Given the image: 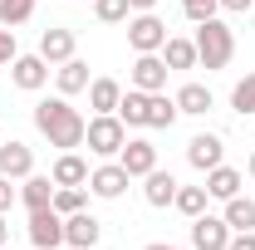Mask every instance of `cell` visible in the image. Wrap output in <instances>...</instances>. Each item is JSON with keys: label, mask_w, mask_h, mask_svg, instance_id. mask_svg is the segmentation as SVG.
<instances>
[{"label": "cell", "mask_w": 255, "mask_h": 250, "mask_svg": "<svg viewBox=\"0 0 255 250\" xmlns=\"http://www.w3.org/2000/svg\"><path fill=\"white\" fill-rule=\"evenodd\" d=\"M34 127L49 137V147H59V152H74V147H84V113L79 108H69V98H39L34 103Z\"/></svg>", "instance_id": "1"}, {"label": "cell", "mask_w": 255, "mask_h": 250, "mask_svg": "<svg viewBox=\"0 0 255 250\" xmlns=\"http://www.w3.org/2000/svg\"><path fill=\"white\" fill-rule=\"evenodd\" d=\"M191 44H196V64H201V69H226V64L236 59V34H231V25L216 20V15L196 25V39H191Z\"/></svg>", "instance_id": "2"}, {"label": "cell", "mask_w": 255, "mask_h": 250, "mask_svg": "<svg viewBox=\"0 0 255 250\" xmlns=\"http://www.w3.org/2000/svg\"><path fill=\"white\" fill-rule=\"evenodd\" d=\"M84 142H89V152L94 157H118L128 142V123L118 113H94L89 127H84Z\"/></svg>", "instance_id": "3"}, {"label": "cell", "mask_w": 255, "mask_h": 250, "mask_svg": "<svg viewBox=\"0 0 255 250\" xmlns=\"http://www.w3.org/2000/svg\"><path fill=\"white\" fill-rule=\"evenodd\" d=\"M128 44H132V54H162V44H167V25L157 20V10H137V15H128Z\"/></svg>", "instance_id": "4"}, {"label": "cell", "mask_w": 255, "mask_h": 250, "mask_svg": "<svg viewBox=\"0 0 255 250\" xmlns=\"http://www.w3.org/2000/svg\"><path fill=\"white\" fill-rule=\"evenodd\" d=\"M30 241H34V250H54V246H64V216L54 211V206L30 211Z\"/></svg>", "instance_id": "5"}, {"label": "cell", "mask_w": 255, "mask_h": 250, "mask_svg": "<svg viewBox=\"0 0 255 250\" xmlns=\"http://www.w3.org/2000/svg\"><path fill=\"white\" fill-rule=\"evenodd\" d=\"M128 182H132V177L123 172V162H103V167L89 172V191L103 196V201H118V196L128 191Z\"/></svg>", "instance_id": "6"}, {"label": "cell", "mask_w": 255, "mask_h": 250, "mask_svg": "<svg viewBox=\"0 0 255 250\" xmlns=\"http://www.w3.org/2000/svg\"><path fill=\"white\" fill-rule=\"evenodd\" d=\"M226 241H231V226H226V216H201L191 221V250H226Z\"/></svg>", "instance_id": "7"}, {"label": "cell", "mask_w": 255, "mask_h": 250, "mask_svg": "<svg viewBox=\"0 0 255 250\" xmlns=\"http://www.w3.org/2000/svg\"><path fill=\"white\" fill-rule=\"evenodd\" d=\"M10 79H15V89H25V94L44 89V84H49V64H44V54H15Z\"/></svg>", "instance_id": "8"}, {"label": "cell", "mask_w": 255, "mask_h": 250, "mask_svg": "<svg viewBox=\"0 0 255 250\" xmlns=\"http://www.w3.org/2000/svg\"><path fill=\"white\" fill-rule=\"evenodd\" d=\"M167 64H162V54H137L132 59V89H142V94H162L167 89Z\"/></svg>", "instance_id": "9"}, {"label": "cell", "mask_w": 255, "mask_h": 250, "mask_svg": "<svg viewBox=\"0 0 255 250\" xmlns=\"http://www.w3.org/2000/svg\"><path fill=\"white\" fill-rule=\"evenodd\" d=\"M187 162L196 167V172H211V167L226 162V142L216 137V132H196V137L187 142Z\"/></svg>", "instance_id": "10"}, {"label": "cell", "mask_w": 255, "mask_h": 250, "mask_svg": "<svg viewBox=\"0 0 255 250\" xmlns=\"http://www.w3.org/2000/svg\"><path fill=\"white\" fill-rule=\"evenodd\" d=\"M30 172H34V152L20 142V137L0 142V177H10V182H25Z\"/></svg>", "instance_id": "11"}, {"label": "cell", "mask_w": 255, "mask_h": 250, "mask_svg": "<svg viewBox=\"0 0 255 250\" xmlns=\"http://www.w3.org/2000/svg\"><path fill=\"white\" fill-rule=\"evenodd\" d=\"M118 162H123V172H128V177H147V172L157 167V147H152L147 137H128V142H123V152H118Z\"/></svg>", "instance_id": "12"}, {"label": "cell", "mask_w": 255, "mask_h": 250, "mask_svg": "<svg viewBox=\"0 0 255 250\" xmlns=\"http://www.w3.org/2000/svg\"><path fill=\"white\" fill-rule=\"evenodd\" d=\"M98 236H103V226H98L89 211H74V216H64V246L89 250V246H98Z\"/></svg>", "instance_id": "13"}, {"label": "cell", "mask_w": 255, "mask_h": 250, "mask_svg": "<svg viewBox=\"0 0 255 250\" xmlns=\"http://www.w3.org/2000/svg\"><path fill=\"white\" fill-rule=\"evenodd\" d=\"M39 54H44V64H64V59H74V30H69V25L44 30V34H39Z\"/></svg>", "instance_id": "14"}, {"label": "cell", "mask_w": 255, "mask_h": 250, "mask_svg": "<svg viewBox=\"0 0 255 250\" xmlns=\"http://www.w3.org/2000/svg\"><path fill=\"white\" fill-rule=\"evenodd\" d=\"M49 177H54V187H89V162L79 152H59Z\"/></svg>", "instance_id": "15"}, {"label": "cell", "mask_w": 255, "mask_h": 250, "mask_svg": "<svg viewBox=\"0 0 255 250\" xmlns=\"http://www.w3.org/2000/svg\"><path fill=\"white\" fill-rule=\"evenodd\" d=\"M142 196H147V206H172V201H177V177L162 172V167H152V172L142 177Z\"/></svg>", "instance_id": "16"}, {"label": "cell", "mask_w": 255, "mask_h": 250, "mask_svg": "<svg viewBox=\"0 0 255 250\" xmlns=\"http://www.w3.org/2000/svg\"><path fill=\"white\" fill-rule=\"evenodd\" d=\"M54 84H59V94L64 98H74V94H84L94 79H89V64L84 59H64L59 69H54Z\"/></svg>", "instance_id": "17"}, {"label": "cell", "mask_w": 255, "mask_h": 250, "mask_svg": "<svg viewBox=\"0 0 255 250\" xmlns=\"http://www.w3.org/2000/svg\"><path fill=\"white\" fill-rule=\"evenodd\" d=\"M241 182H246V177H241V172H236V167H211V172H206V196H216V201H231V196H241Z\"/></svg>", "instance_id": "18"}, {"label": "cell", "mask_w": 255, "mask_h": 250, "mask_svg": "<svg viewBox=\"0 0 255 250\" xmlns=\"http://www.w3.org/2000/svg\"><path fill=\"white\" fill-rule=\"evenodd\" d=\"M118 98H123V84L118 79H94L89 84V108L94 113H118Z\"/></svg>", "instance_id": "19"}, {"label": "cell", "mask_w": 255, "mask_h": 250, "mask_svg": "<svg viewBox=\"0 0 255 250\" xmlns=\"http://www.w3.org/2000/svg\"><path fill=\"white\" fill-rule=\"evenodd\" d=\"M162 64H167V69H196V44L182 39V34H167V44H162Z\"/></svg>", "instance_id": "20"}, {"label": "cell", "mask_w": 255, "mask_h": 250, "mask_svg": "<svg viewBox=\"0 0 255 250\" xmlns=\"http://www.w3.org/2000/svg\"><path fill=\"white\" fill-rule=\"evenodd\" d=\"M20 201L30 206V211H39V206H54V177H25V187H20Z\"/></svg>", "instance_id": "21"}, {"label": "cell", "mask_w": 255, "mask_h": 250, "mask_svg": "<svg viewBox=\"0 0 255 250\" xmlns=\"http://www.w3.org/2000/svg\"><path fill=\"white\" fill-rule=\"evenodd\" d=\"M206 108H211V89H206V84H182V89H177V113L201 118Z\"/></svg>", "instance_id": "22"}, {"label": "cell", "mask_w": 255, "mask_h": 250, "mask_svg": "<svg viewBox=\"0 0 255 250\" xmlns=\"http://www.w3.org/2000/svg\"><path fill=\"white\" fill-rule=\"evenodd\" d=\"M118 118H123L128 127H147V94H142V89H128V94L118 98Z\"/></svg>", "instance_id": "23"}, {"label": "cell", "mask_w": 255, "mask_h": 250, "mask_svg": "<svg viewBox=\"0 0 255 250\" xmlns=\"http://www.w3.org/2000/svg\"><path fill=\"white\" fill-rule=\"evenodd\" d=\"M182 118L177 113V98H167V89L162 94H147V127H172Z\"/></svg>", "instance_id": "24"}, {"label": "cell", "mask_w": 255, "mask_h": 250, "mask_svg": "<svg viewBox=\"0 0 255 250\" xmlns=\"http://www.w3.org/2000/svg\"><path fill=\"white\" fill-rule=\"evenodd\" d=\"M226 226L231 231H255V201L251 196H231L226 201Z\"/></svg>", "instance_id": "25"}, {"label": "cell", "mask_w": 255, "mask_h": 250, "mask_svg": "<svg viewBox=\"0 0 255 250\" xmlns=\"http://www.w3.org/2000/svg\"><path fill=\"white\" fill-rule=\"evenodd\" d=\"M206 201H211V196H206V187H177V201H172V206H177L187 221H196L201 211H206Z\"/></svg>", "instance_id": "26"}, {"label": "cell", "mask_w": 255, "mask_h": 250, "mask_svg": "<svg viewBox=\"0 0 255 250\" xmlns=\"http://www.w3.org/2000/svg\"><path fill=\"white\" fill-rule=\"evenodd\" d=\"M30 15H34V0H0V25H5V30L25 25Z\"/></svg>", "instance_id": "27"}, {"label": "cell", "mask_w": 255, "mask_h": 250, "mask_svg": "<svg viewBox=\"0 0 255 250\" xmlns=\"http://www.w3.org/2000/svg\"><path fill=\"white\" fill-rule=\"evenodd\" d=\"M231 108H236L241 118H246V113H255V69L236 84V89H231Z\"/></svg>", "instance_id": "28"}, {"label": "cell", "mask_w": 255, "mask_h": 250, "mask_svg": "<svg viewBox=\"0 0 255 250\" xmlns=\"http://www.w3.org/2000/svg\"><path fill=\"white\" fill-rule=\"evenodd\" d=\"M94 15L103 25H123L128 15H132V5H128V0H94Z\"/></svg>", "instance_id": "29"}, {"label": "cell", "mask_w": 255, "mask_h": 250, "mask_svg": "<svg viewBox=\"0 0 255 250\" xmlns=\"http://www.w3.org/2000/svg\"><path fill=\"white\" fill-rule=\"evenodd\" d=\"M54 211H59V216L84 211V187H54Z\"/></svg>", "instance_id": "30"}, {"label": "cell", "mask_w": 255, "mask_h": 250, "mask_svg": "<svg viewBox=\"0 0 255 250\" xmlns=\"http://www.w3.org/2000/svg\"><path fill=\"white\" fill-rule=\"evenodd\" d=\"M182 10H187V20L201 25V20H211V15L221 10V0H182Z\"/></svg>", "instance_id": "31"}, {"label": "cell", "mask_w": 255, "mask_h": 250, "mask_svg": "<svg viewBox=\"0 0 255 250\" xmlns=\"http://www.w3.org/2000/svg\"><path fill=\"white\" fill-rule=\"evenodd\" d=\"M15 54H20V49H15V30L0 25V64H15Z\"/></svg>", "instance_id": "32"}, {"label": "cell", "mask_w": 255, "mask_h": 250, "mask_svg": "<svg viewBox=\"0 0 255 250\" xmlns=\"http://www.w3.org/2000/svg\"><path fill=\"white\" fill-rule=\"evenodd\" d=\"M226 250H255V231H231Z\"/></svg>", "instance_id": "33"}, {"label": "cell", "mask_w": 255, "mask_h": 250, "mask_svg": "<svg viewBox=\"0 0 255 250\" xmlns=\"http://www.w3.org/2000/svg\"><path fill=\"white\" fill-rule=\"evenodd\" d=\"M15 201H20V191L10 187V177H0V216H5V211H10Z\"/></svg>", "instance_id": "34"}, {"label": "cell", "mask_w": 255, "mask_h": 250, "mask_svg": "<svg viewBox=\"0 0 255 250\" xmlns=\"http://www.w3.org/2000/svg\"><path fill=\"white\" fill-rule=\"evenodd\" d=\"M251 5H255V0H221V10H226V15H246Z\"/></svg>", "instance_id": "35"}, {"label": "cell", "mask_w": 255, "mask_h": 250, "mask_svg": "<svg viewBox=\"0 0 255 250\" xmlns=\"http://www.w3.org/2000/svg\"><path fill=\"white\" fill-rule=\"evenodd\" d=\"M132 10H157V0H128Z\"/></svg>", "instance_id": "36"}, {"label": "cell", "mask_w": 255, "mask_h": 250, "mask_svg": "<svg viewBox=\"0 0 255 250\" xmlns=\"http://www.w3.org/2000/svg\"><path fill=\"white\" fill-rule=\"evenodd\" d=\"M142 250H177V246H167V241H152V246H142Z\"/></svg>", "instance_id": "37"}, {"label": "cell", "mask_w": 255, "mask_h": 250, "mask_svg": "<svg viewBox=\"0 0 255 250\" xmlns=\"http://www.w3.org/2000/svg\"><path fill=\"white\" fill-rule=\"evenodd\" d=\"M5 241H10V226H5V221H0V250H5Z\"/></svg>", "instance_id": "38"}, {"label": "cell", "mask_w": 255, "mask_h": 250, "mask_svg": "<svg viewBox=\"0 0 255 250\" xmlns=\"http://www.w3.org/2000/svg\"><path fill=\"white\" fill-rule=\"evenodd\" d=\"M246 172H251V177H255V152H251V162H246Z\"/></svg>", "instance_id": "39"}, {"label": "cell", "mask_w": 255, "mask_h": 250, "mask_svg": "<svg viewBox=\"0 0 255 250\" xmlns=\"http://www.w3.org/2000/svg\"><path fill=\"white\" fill-rule=\"evenodd\" d=\"M177 250H191V246H177Z\"/></svg>", "instance_id": "40"}, {"label": "cell", "mask_w": 255, "mask_h": 250, "mask_svg": "<svg viewBox=\"0 0 255 250\" xmlns=\"http://www.w3.org/2000/svg\"><path fill=\"white\" fill-rule=\"evenodd\" d=\"M0 127H5V118H0Z\"/></svg>", "instance_id": "41"}, {"label": "cell", "mask_w": 255, "mask_h": 250, "mask_svg": "<svg viewBox=\"0 0 255 250\" xmlns=\"http://www.w3.org/2000/svg\"><path fill=\"white\" fill-rule=\"evenodd\" d=\"M89 250H98V246H89Z\"/></svg>", "instance_id": "42"}, {"label": "cell", "mask_w": 255, "mask_h": 250, "mask_svg": "<svg viewBox=\"0 0 255 250\" xmlns=\"http://www.w3.org/2000/svg\"><path fill=\"white\" fill-rule=\"evenodd\" d=\"M54 250H59V246H54Z\"/></svg>", "instance_id": "43"}]
</instances>
